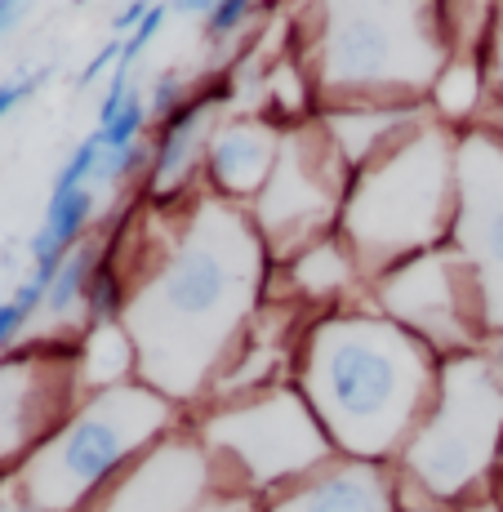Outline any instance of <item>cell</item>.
<instances>
[{"instance_id":"cell-13","label":"cell","mask_w":503,"mask_h":512,"mask_svg":"<svg viewBox=\"0 0 503 512\" xmlns=\"http://www.w3.org/2000/svg\"><path fill=\"white\" fill-rule=\"evenodd\" d=\"M281 139L285 134L276 130L272 121H263V116L223 121L219 130L210 134V147H205L210 183L219 187L223 196H259L276 170Z\"/></svg>"},{"instance_id":"cell-7","label":"cell","mask_w":503,"mask_h":512,"mask_svg":"<svg viewBox=\"0 0 503 512\" xmlns=\"http://www.w3.org/2000/svg\"><path fill=\"white\" fill-rule=\"evenodd\" d=\"M201 441L205 450H214V459H223V472H232L250 490L312 477L334 450L303 392L290 388H272L250 401L210 410Z\"/></svg>"},{"instance_id":"cell-4","label":"cell","mask_w":503,"mask_h":512,"mask_svg":"<svg viewBox=\"0 0 503 512\" xmlns=\"http://www.w3.org/2000/svg\"><path fill=\"white\" fill-rule=\"evenodd\" d=\"M455 156L450 125H419L357 170L339 210V236L357 268L392 272L446 241L455 223Z\"/></svg>"},{"instance_id":"cell-15","label":"cell","mask_w":503,"mask_h":512,"mask_svg":"<svg viewBox=\"0 0 503 512\" xmlns=\"http://www.w3.org/2000/svg\"><path fill=\"white\" fill-rule=\"evenodd\" d=\"M325 134L348 161V170H366L374 156H383L392 143L419 130V107L414 103H366V107H334L325 112Z\"/></svg>"},{"instance_id":"cell-2","label":"cell","mask_w":503,"mask_h":512,"mask_svg":"<svg viewBox=\"0 0 503 512\" xmlns=\"http://www.w3.org/2000/svg\"><path fill=\"white\" fill-rule=\"evenodd\" d=\"M441 357L388 317H325L303 348V401L352 459L406 450L437 397Z\"/></svg>"},{"instance_id":"cell-28","label":"cell","mask_w":503,"mask_h":512,"mask_svg":"<svg viewBox=\"0 0 503 512\" xmlns=\"http://www.w3.org/2000/svg\"><path fill=\"white\" fill-rule=\"evenodd\" d=\"M121 49H125V36H107V45H98V54L85 63V72L76 76V90H90L98 76H107V67L116 72V63H121Z\"/></svg>"},{"instance_id":"cell-20","label":"cell","mask_w":503,"mask_h":512,"mask_svg":"<svg viewBox=\"0 0 503 512\" xmlns=\"http://www.w3.org/2000/svg\"><path fill=\"white\" fill-rule=\"evenodd\" d=\"M98 272V250L94 245H76L72 254L63 259V268H58L54 285H49V299H45V317L63 321L72 317L76 308H85V294H90V281Z\"/></svg>"},{"instance_id":"cell-17","label":"cell","mask_w":503,"mask_h":512,"mask_svg":"<svg viewBox=\"0 0 503 512\" xmlns=\"http://www.w3.org/2000/svg\"><path fill=\"white\" fill-rule=\"evenodd\" d=\"M98 210V187H85V192H72V196H58V201L45 205V219L41 228L32 236V272L45 281L58 277V268H63V259L81 245L85 228H90Z\"/></svg>"},{"instance_id":"cell-11","label":"cell","mask_w":503,"mask_h":512,"mask_svg":"<svg viewBox=\"0 0 503 512\" xmlns=\"http://www.w3.org/2000/svg\"><path fill=\"white\" fill-rule=\"evenodd\" d=\"M98 512H245L241 495L214 499V464L196 441H161L121 477Z\"/></svg>"},{"instance_id":"cell-22","label":"cell","mask_w":503,"mask_h":512,"mask_svg":"<svg viewBox=\"0 0 503 512\" xmlns=\"http://www.w3.org/2000/svg\"><path fill=\"white\" fill-rule=\"evenodd\" d=\"M125 290H121V272L112 268V263L98 259V272L90 281V294H85V321H90V330L98 326H116V321L125 317Z\"/></svg>"},{"instance_id":"cell-12","label":"cell","mask_w":503,"mask_h":512,"mask_svg":"<svg viewBox=\"0 0 503 512\" xmlns=\"http://www.w3.org/2000/svg\"><path fill=\"white\" fill-rule=\"evenodd\" d=\"M81 361V357H76ZM76 361L58 366L41 352H14L0 361V464L18 459L23 450H36L63 428L76 388Z\"/></svg>"},{"instance_id":"cell-30","label":"cell","mask_w":503,"mask_h":512,"mask_svg":"<svg viewBox=\"0 0 503 512\" xmlns=\"http://www.w3.org/2000/svg\"><path fill=\"white\" fill-rule=\"evenodd\" d=\"M276 357H281L276 348H259V352H254V361H259V366H276ZM245 383L254 388V370H250V361H236V370L228 374V379H223V388H228V392H241Z\"/></svg>"},{"instance_id":"cell-25","label":"cell","mask_w":503,"mask_h":512,"mask_svg":"<svg viewBox=\"0 0 503 512\" xmlns=\"http://www.w3.org/2000/svg\"><path fill=\"white\" fill-rule=\"evenodd\" d=\"M183 103H187V81H183L179 72H161L152 81V90H147V112L161 116V121L179 112Z\"/></svg>"},{"instance_id":"cell-14","label":"cell","mask_w":503,"mask_h":512,"mask_svg":"<svg viewBox=\"0 0 503 512\" xmlns=\"http://www.w3.org/2000/svg\"><path fill=\"white\" fill-rule=\"evenodd\" d=\"M268 512H397V477L370 459L321 468Z\"/></svg>"},{"instance_id":"cell-23","label":"cell","mask_w":503,"mask_h":512,"mask_svg":"<svg viewBox=\"0 0 503 512\" xmlns=\"http://www.w3.org/2000/svg\"><path fill=\"white\" fill-rule=\"evenodd\" d=\"M98 152H103V139H98V130H94V134H85V139L72 147V156L63 161V170L54 174V187H49V201H58V196H72V192H85V187H94Z\"/></svg>"},{"instance_id":"cell-18","label":"cell","mask_w":503,"mask_h":512,"mask_svg":"<svg viewBox=\"0 0 503 512\" xmlns=\"http://www.w3.org/2000/svg\"><path fill=\"white\" fill-rule=\"evenodd\" d=\"M294 285H299L308 299H330L343 285H352L357 277V259L348 254V245L334 241V236H321L317 245L294 254Z\"/></svg>"},{"instance_id":"cell-19","label":"cell","mask_w":503,"mask_h":512,"mask_svg":"<svg viewBox=\"0 0 503 512\" xmlns=\"http://www.w3.org/2000/svg\"><path fill=\"white\" fill-rule=\"evenodd\" d=\"M130 370H138V357H134V343L125 334V326L90 330V343L81 348V379L94 392H103V388H116Z\"/></svg>"},{"instance_id":"cell-16","label":"cell","mask_w":503,"mask_h":512,"mask_svg":"<svg viewBox=\"0 0 503 512\" xmlns=\"http://www.w3.org/2000/svg\"><path fill=\"white\" fill-rule=\"evenodd\" d=\"M214 94L201 98H187L174 116L161 121V139H156L152 152V192L156 196H170L196 174V161L205 156L210 147V116H214Z\"/></svg>"},{"instance_id":"cell-3","label":"cell","mask_w":503,"mask_h":512,"mask_svg":"<svg viewBox=\"0 0 503 512\" xmlns=\"http://www.w3.org/2000/svg\"><path fill=\"white\" fill-rule=\"evenodd\" d=\"M312 36V85L334 107H366V98L432 94L450 67L446 9L419 0H357L321 5Z\"/></svg>"},{"instance_id":"cell-36","label":"cell","mask_w":503,"mask_h":512,"mask_svg":"<svg viewBox=\"0 0 503 512\" xmlns=\"http://www.w3.org/2000/svg\"><path fill=\"white\" fill-rule=\"evenodd\" d=\"M0 512H18V499H5V495H0Z\"/></svg>"},{"instance_id":"cell-8","label":"cell","mask_w":503,"mask_h":512,"mask_svg":"<svg viewBox=\"0 0 503 512\" xmlns=\"http://www.w3.org/2000/svg\"><path fill=\"white\" fill-rule=\"evenodd\" d=\"M348 161L330 143L325 125H299L285 130L281 156L268 187L254 196V228L268 250H308L330 219H339L348 201Z\"/></svg>"},{"instance_id":"cell-34","label":"cell","mask_w":503,"mask_h":512,"mask_svg":"<svg viewBox=\"0 0 503 512\" xmlns=\"http://www.w3.org/2000/svg\"><path fill=\"white\" fill-rule=\"evenodd\" d=\"M486 361L499 370V379H503V334H495V343H490V352H486Z\"/></svg>"},{"instance_id":"cell-26","label":"cell","mask_w":503,"mask_h":512,"mask_svg":"<svg viewBox=\"0 0 503 512\" xmlns=\"http://www.w3.org/2000/svg\"><path fill=\"white\" fill-rule=\"evenodd\" d=\"M254 18V9L245 5V0H228V5H214L210 18H205V36L210 41H232L236 32H241L245 23Z\"/></svg>"},{"instance_id":"cell-10","label":"cell","mask_w":503,"mask_h":512,"mask_svg":"<svg viewBox=\"0 0 503 512\" xmlns=\"http://www.w3.org/2000/svg\"><path fill=\"white\" fill-rule=\"evenodd\" d=\"M450 241L472 272L486 330L503 334V139L490 130L459 139Z\"/></svg>"},{"instance_id":"cell-33","label":"cell","mask_w":503,"mask_h":512,"mask_svg":"<svg viewBox=\"0 0 503 512\" xmlns=\"http://www.w3.org/2000/svg\"><path fill=\"white\" fill-rule=\"evenodd\" d=\"M23 14H27V5H18V0H0V36H5Z\"/></svg>"},{"instance_id":"cell-27","label":"cell","mask_w":503,"mask_h":512,"mask_svg":"<svg viewBox=\"0 0 503 512\" xmlns=\"http://www.w3.org/2000/svg\"><path fill=\"white\" fill-rule=\"evenodd\" d=\"M54 76V67H36V72H27V76H14V81H0V121H5L14 107H23L27 98H32L41 85Z\"/></svg>"},{"instance_id":"cell-29","label":"cell","mask_w":503,"mask_h":512,"mask_svg":"<svg viewBox=\"0 0 503 512\" xmlns=\"http://www.w3.org/2000/svg\"><path fill=\"white\" fill-rule=\"evenodd\" d=\"M486 45H490V76L503 90V5L490 9V27H486Z\"/></svg>"},{"instance_id":"cell-31","label":"cell","mask_w":503,"mask_h":512,"mask_svg":"<svg viewBox=\"0 0 503 512\" xmlns=\"http://www.w3.org/2000/svg\"><path fill=\"white\" fill-rule=\"evenodd\" d=\"M23 330H27V321L18 317V308L5 299V303H0V348H14Z\"/></svg>"},{"instance_id":"cell-6","label":"cell","mask_w":503,"mask_h":512,"mask_svg":"<svg viewBox=\"0 0 503 512\" xmlns=\"http://www.w3.org/2000/svg\"><path fill=\"white\" fill-rule=\"evenodd\" d=\"M503 450V379L481 352L446 357L437 397L401 450V468L423 495L459 499Z\"/></svg>"},{"instance_id":"cell-9","label":"cell","mask_w":503,"mask_h":512,"mask_svg":"<svg viewBox=\"0 0 503 512\" xmlns=\"http://www.w3.org/2000/svg\"><path fill=\"white\" fill-rule=\"evenodd\" d=\"M379 303L388 312V321H397L401 330L423 339L441 361L472 352L481 330H486L477 285H472V272L455 254V245L450 250L437 245V250L383 272Z\"/></svg>"},{"instance_id":"cell-32","label":"cell","mask_w":503,"mask_h":512,"mask_svg":"<svg viewBox=\"0 0 503 512\" xmlns=\"http://www.w3.org/2000/svg\"><path fill=\"white\" fill-rule=\"evenodd\" d=\"M147 9H152V5H143V0H134L130 9H116V14H112V32H116V36H130L134 27L147 18Z\"/></svg>"},{"instance_id":"cell-5","label":"cell","mask_w":503,"mask_h":512,"mask_svg":"<svg viewBox=\"0 0 503 512\" xmlns=\"http://www.w3.org/2000/svg\"><path fill=\"white\" fill-rule=\"evenodd\" d=\"M174 423V401L147 383H116L76 410L45 446L18 468V490L45 512H81L107 477H116L138 450L156 446Z\"/></svg>"},{"instance_id":"cell-24","label":"cell","mask_w":503,"mask_h":512,"mask_svg":"<svg viewBox=\"0 0 503 512\" xmlns=\"http://www.w3.org/2000/svg\"><path fill=\"white\" fill-rule=\"evenodd\" d=\"M170 14H174V9H165V5H152V9H147V18H143V23H138L130 36H125L121 67H130V72H134V63L147 54V49H152V41H156V36H161V27L170 23Z\"/></svg>"},{"instance_id":"cell-21","label":"cell","mask_w":503,"mask_h":512,"mask_svg":"<svg viewBox=\"0 0 503 512\" xmlns=\"http://www.w3.org/2000/svg\"><path fill=\"white\" fill-rule=\"evenodd\" d=\"M477 98H481V67L450 58V67L441 72L437 90H432V103L446 116H468L472 107H477Z\"/></svg>"},{"instance_id":"cell-1","label":"cell","mask_w":503,"mask_h":512,"mask_svg":"<svg viewBox=\"0 0 503 512\" xmlns=\"http://www.w3.org/2000/svg\"><path fill=\"white\" fill-rule=\"evenodd\" d=\"M263 263L268 245L254 214L219 196L192 205L161 268L130 294L121 317L147 388L170 401L201 397L259 303Z\"/></svg>"},{"instance_id":"cell-35","label":"cell","mask_w":503,"mask_h":512,"mask_svg":"<svg viewBox=\"0 0 503 512\" xmlns=\"http://www.w3.org/2000/svg\"><path fill=\"white\" fill-rule=\"evenodd\" d=\"M397 512H441L437 504H414V508H397Z\"/></svg>"}]
</instances>
